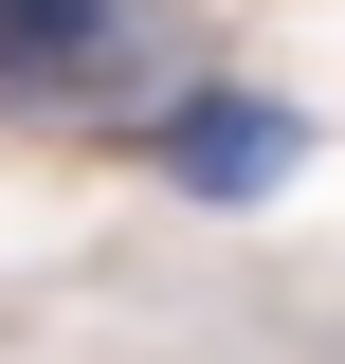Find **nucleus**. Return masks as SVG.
Segmentation results:
<instances>
[{
  "label": "nucleus",
  "mask_w": 345,
  "mask_h": 364,
  "mask_svg": "<svg viewBox=\"0 0 345 364\" xmlns=\"http://www.w3.org/2000/svg\"><path fill=\"white\" fill-rule=\"evenodd\" d=\"M128 91H164L146 0H0V109H128Z\"/></svg>",
  "instance_id": "f257e3e1"
},
{
  "label": "nucleus",
  "mask_w": 345,
  "mask_h": 364,
  "mask_svg": "<svg viewBox=\"0 0 345 364\" xmlns=\"http://www.w3.org/2000/svg\"><path fill=\"white\" fill-rule=\"evenodd\" d=\"M146 146H164L200 200H273V182L309 164V109H273V91H164V109H146Z\"/></svg>",
  "instance_id": "f03ea898"
}]
</instances>
